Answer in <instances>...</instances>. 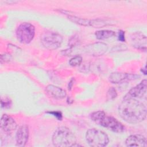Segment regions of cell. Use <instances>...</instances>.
I'll list each match as a JSON object with an SVG mask.
<instances>
[{
  "label": "cell",
  "mask_w": 147,
  "mask_h": 147,
  "mask_svg": "<svg viewBox=\"0 0 147 147\" xmlns=\"http://www.w3.org/2000/svg\"><path fill=\"white\" fill-rule=\"evenodd\" d=\"M119 116L129 123H137L146 117V107L144 103L133 98H123L118 107Z\"/></svg>",
  "instance_id": "obj_1"
},
{
  "label": "cell",
  "mask_w": 147,
  "mask_h": 147,
  "mask_svg": "<svg viewBox=\"0 0 147 147\" xmlns=\"http://www.w3.org/2000/svg\"><path fill=\"white\" fill-rule=\"evenodd\" d=\"M90 118L97 125L113 132L121 133L125 130V126L121 122L111 116L107 115L103 111L99 110L92 113Z\"/></svg>",
  "instance_id": "obj_2"
},
{
  "label": "cell",
  "mask_w": 147,
  "mask_h": 147,
  "mask_svg": "<svg viewBox=\"0 0 147 147\" xmlns=\"http://www.w3.org/2000/svg\"><path fill=\"white\" fill-rule=\"evenodd\" d=\"M52 141L55 146L67 147L72 146L76 142V138L69 128L60 126L54 131Z\"/></svg>",
  "instance_id": "obj_3"
},
{
  "label": "cell",
  "mask_w": 147,
  "mask_h": 147,
  "mask_svg": "<svg viewBox=\"0 0 147 147\" xmlns=\"http://www.w3.org/2000/svg\"><path fill=\"white\" fill-rule=\"evenodd\" d=\"M86 140L88 144L93 147H103L107 146L109 142V137L105 132L95 128L87 131Z\"/></svg>",
  "instance_id": "obj_4"
},
{
  "label": "cell",
  "mask_w": 147,
  "mask_h": 147,
  "mask_svg": "<svg viewBox=\"0 0 147 147\" xmlns=\"http://www.w3.org/2000/svg\"><path fill=\"white\" fill-rule=\"evenodd\" d=\"M17 40L22 44L30 43L35 35L34 26L29 22L21 23L16 30Z\"/></svg>",
  "instance_id": "obj_5"
},
{
  "label": "cell",
  "mask_w": 147,
  "mask_h": 147,
  "mask_svg": "<svg viewBox=\"0 0 147 147\" xmlns=\"http://www.w3.org/2000/svg\"><path fill=\"white\" fill-rule=\"evenodd\" d=\"M40 40L45 48L50 50H55L60 47L63 42V37L57 32L46 31L42 33Z\"/></svg>",
  "instance_id": "obj_6"
},
{
  "label": "cell",
  "mask_w": 147,
  "mask_h": 147,
  "mask_svg": "<svg viewBox=\"0 0 147 147\" xmlns=\"http://www.w3.org/2000/svg\"><path fill=\"white\" fill-rule=\"evenodd\" d=\"M147 82L146 79L142 80L138 84L131 88L124 96L123 98H133L136 99H141L146 94Z\"/></svg>",
  "instance_id": "obj_7"
},
{
  "label": "cell",
  "mask_w": 147,
  "mask_h": 147,
  "mask_svg": "<svg viewBox=\"0 0 147 147\" xmlns=\"http://www.w3.org/2000/svg\"><path fill=\"white\" fill-rule=\"evenodd\" d=\"M108 46L106 44L98 42L87 45L85 47V51L88 55L94 56H98L104 54L107 50Z\"/></svg>",
  "instance_id": "obj_8"
},
{
  "label": "cell",
  "mask_w": 147,
  "mask_h": 147,
  "mask_svg": "<svg viewBox=\"0 0 147 147\" xmlns=\"http://www.w3.org/2000/svg\"><path fill=\"white\" fill-rule=\"evenodd\" d=\"M131 43L133 47L136 49L146 51V37L141 32H137L130 36Z\"/></svg>",
  "instance_id": "obj_9"
},
{
  "label": "cell",
  "mask_w": 147,
  "mask_h": 147,
  "mask_svg": "<svg viewBox=\"0 0 147 147\" xmlns=\"http://www.w3.org/2000/svg\"><path fill=\"white\" fill-rule=\"evenodd\" d=\"M139 76L127 73L115 72H112L109 77V81L114 84H118L123 82L137 79Z\"/></svg>",
  "instance_id": "obj_10"
},
{
  "label": "cell",
  "mask_w": 147,
  "mask_h": 147,
  "mask_svg": "<svg viewBox=\"0 0 147 147\" xmlns=\"http://www.w3.org/2000/svg\"><path fill=\"white\" fill-rule=\"evenodd\" d=\"M29 128L26 125L19 127L16 135V146L24 147L26 144L29 138Z\"/></svg>",
  "instance_id": "obj_11"
},
{
  "label": "cell",
  "mask_w": 147,
  "mask_h": 147,
  "mask_svg": "<svg viewBox=\"0 0 147 147\" xmlns=\"http://www.w3.org/2000/svg\"><path fill=\"white\" fill-rule=\"evenodd\" d=\"M0 126L4 131L10 133L16 129L17 125L12 117L4 114L1 117Z\"/></svg>",
  "instance_id": "obj_12"
},
{
  "label": "cell",
  "mask_w": 147,
  "mask_h": 147,
  "mask_svg": "<svg viewBox=\"0 0 147 147\" xmlns=\"http://www.w3.org/2000/svg\"><path fill=\"white\" fill-rule=\"evenodd\" d=\"M125 144L127 146L146 147L147 146V141L144 136L141 134H133L126 138Z\"/></svg>",
  "instance_id": "obj_13"
},
{
  "label": "cell",
  "mask_w": 147,
  "mask_h": 147,
  "mask_svg": "<svg viewBox=\"0 0 147 147\" xmlns=\"http://www.w3.org/2000/svg\"><path fill=\"white\" fill-rule=\"evenodd\" d=\"M45 91L50 96L56 99H64L67 95L65 90L52 84L48 85L45 88Z\"/></svg>",
  "instance_id": "obj_14"
},
{
  "label": "cell",
  "mask_w": 147,
  "mask_h": 147,
  "mask_svg": "<svg viewBox=\"0 0 147 147\" xmlns=\"http://www.w3.org/2000/svg\"><path fill=\"white\" fill-rule=\"evenodd\" d=\"M95 36L98 40H105L115 36V33L111 30H100L95 32Z\"/></svg>",
  "instance_id": "obj_15"
},
{
  "label": "cell",
  "mask_w": 147,
  "mask_h": 147,
  "mask_svg": "<svg viewBox=\"0 0 147 147\" xmlns=\"http://www.w3.org/2000/svg\"><path fill=\"white\" fill-rule=\"evenodd\" d=\"M111 21H109L108 20H103V19H94L90 20V26L95 27V28H101L105 26H107L111 24Z\"/></svg>",
  "instance_id": "obj_16"
},
{
  "label": "cell",
  "mask_w": 147,
  "mask_h": 147,
  "mask_svg": "<svg viewBox=\"0 0 147 147\" xmlns=\"http://www.w3.org/2000/svg\"><path fill=\"white\" fill-rule=\"evenodd\" d=\"M68 18L71 21H72V22H74L76 24L82 25V26H90V20L82 18H79V17L74 16H68Z\"/></svg>",
  "instance_id": "obj_17"
},
{
  "label": "cell",
  "mask_w": 147,
  "mask_h": 147,
  "mask_svg": "<svg viewBox=\"0 0 147 147\" xmlns=\"http://www.w3.org/2000/svg\"><path fill=\"white\" fill-rule=\"evenodd\" d=\"M82 62V57L79 55H76L73 57H72L69 61V64L70 65L73 67H76L80 65Z\"/></svg>",
  "instance_id": "obj_18"
},
{
  "label": "cell",
  "mask_w": 147,
  "mask_h": 147,
  "mask_svg": "<svg viewBox=\"0 0 147 147\" xmlns=\"http://www.w3.org/2000/svg\"><path fill=\"white\" fill-rule=\"evenodd\" d=\"M117 96L116 90L114 87H110L107 93V96L109 99H114Z\"/></svg>",
  "instance_id": "obj_19"
},
{
  "label": "cell",
  "mask_w": 147,
  "mask_h": 147,
  "mask_svg": "<svg viewBox=\"0 0 147 147\" xmlns=\"http://www.w3.org/2000/svg\"><path fill=\"white\" fill-rule=\"evenodd\" d=\"M47 113L50 114L55 116L58 120H61L62 119V114L60 111H48Z\"/></svg>",
  "instance_id": "obj_20"
},
{
  "label": "cell",
  "mask_w": 147,
  "mask_h": 147,
  "mask_svg": "<svg viewBox=\"0 0 147 147\" xmlns=\"http://www.w3.org/2000/svg\"><path fill=\"white\" fill-rule=\"evenodd\" d=\"M78 38L77 37L74 36L72 37H71L69 41V47L71 48H72L73 47H75V45L78 43Z\"/></svg>",
  "instance_id": "obj_21"
},
{
  "label": "cell",
  "mask_w": 147,
  "mask_h": 147,
  "mask_svg": "<svg viewBox=\"0 0 147 147\" xmlns=\"http://www.w3.org/2000/svg\"><path fill=\"white\" fill-rule=\"evenodd\" d=\"M118 39L119 41H122V42L125 41V33L123 30H119Z\"/></svg>",
  "instance_id": "obj_22"
},
{
  "label": "cell",
  "mask_w": 147,
  "mask_h": 147,
  "mask_svg": "<svg viewBox=\"0 0 147 147\" xmlns=\"http://www.w3.org/2000/svg\"><path fill=\"white\" fill-rule=\"evenodd\" d=\"M11 56L9 54H7V53H5L4 55H1V63L2 62L3 60H4L5 62H7L11 60Z\"/></svg>",
  "instance_id": "obj_23"
},
{
  "label": "cell",
  "mask_w": 147,
  "mask_h": 147,
  "mask_svg": "<svg viewBox=\"0 0 147 147\" xmlns=\"http://www.w3.org/2000/svg\"><path fill=\"white\" fill-rule=\"evenodd\" d=\"M11 101L9 100V99L5 100V101H3L2 99L1 100V106H2V107L9 108L11 106Z\"/></svg>",
  "instance_id": "obj_24"
},
{
  "label": "cell",
  "mask_w": 147,
  "mask_h": 147,
  "mask_svg": "<svg viewBox=\"0 0 147 147\" xmlns=\"http://www.w3.org/2000/svg\"><path fill=\"white\" fill-rule=\"evenodd\" d=\"M113 49H114V51H125L127 49V47L125 45H116L113 47Z\"/></svg>",
  "instance_id": "obj_25"
},
{
  "label": "cell",
  "mask_w": 147,
  "mask_h": 147,
  "mask_svg": "<svg viewBox=\"0 0 147 147\" xmlns=\"http://www.w3.org/2000/svg\"><path fill=\"white\" fill-rule=\"evenodd\" d=\"M74 80H75V79H74V78H72V79H71L70 80V81L69 82L68 85V88L69 90H71V88H72V85L74 84Z\"/></svg>",
  "instance_id": "obj_26"
},
{
  "label": "cell",
  "mask_w": 147,
  "mask_h": 147,
  "mask_svg": "<svg viewBox=\"0 0 147 147\" xmlns=\"http://www.w3.org/2000/svg\"><path fill=\"white\" fill-rule=\"evenodd\" d=\"M6 3H7L8 4H11V3H15L18 2L17 1H5Z\"/></svg>",
  "instance_id": "obj_27"
}]
</instances>
